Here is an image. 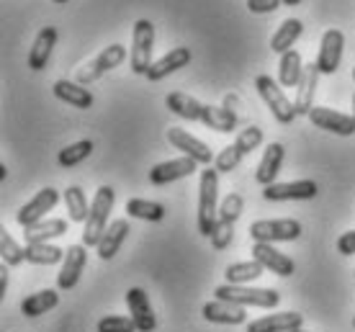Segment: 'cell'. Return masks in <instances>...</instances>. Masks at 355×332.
I'll return each instance as SVG.
<instances>
[{"label":"cell","instance_id":"obj_1","mask_svg":"<svg viewBox=\"0 0 355 332\" xmlns=\"http://www.w3.org/2000/svg\"><path fill=\"white\" fill-rule=\"evenodd\" d=\"M219 216V171L204 168L201 183H198V232L204 237H211Z\"/></svg>","mask_w":355,"mask_h":332},{"label":"cell","instance_id":"obj_2","mask_svg":"<svg viewBox=\"0 0 355 332\" xmlns=\"http://www.w3.org/2000/svg\"><path fill=\"white\" fill-rule=\"evenodd\" d=\"M114 201H116V193L111 186H101L96 191V198L90 201V216L88 222H85V232H83V245L85 247H98L101 243V237L106 234L108 229V216L114 211Z\"/></svg>","mask_w":355,"mask_h":332},{"label":"cell","instance_id":"obj_3","mask_svg":"<svg viewBox=\"0 0 355 332\" xmlns=\"http://www.w3.org/2000/svg\"><path fill=\"white\" fill-rule=\"evenodd\" d=\"M214 297L230 302L237 306H260V309H273L281 302V294L275 288H252V286H234V283H224L214 291Z\"/></svg>","mask_w":355,"mask_h":332},{"label":"cell","instance_id":"obj_4","mask_svg":"<svg viewBox=\"0 0 355 332\" xmlns=\"http://www.w3.org/2000/svg\"><path fill=\"white\" fill-rule=\"evenodd\" d=\"M260 144H263V129H260V126H248V129H242L240 134H237V139L216 155L214 168H216L219 173L237 171V165L242 162V157L250 155L252 150H258Z\"/></svg>","mask_w":355,"mask_h":332},{"label":"cell","instance_id":"obj_5","mask_svg":"<svg viewBox=\"0 0 355 332\" xmlns=\"http://www.w3.org/2000/svg\"><path fill=\"white\" fill-rule=\"evenodd\" d=\"M304 232L302 222L296 219H260L250 225V240L252 243H293Z\"/></svg>","mask_w":355,"mask_h":332},{"label":"cell","instance_id":"obj_6","mask_svg":"<svg viewBox=\"0 0 355 332\" xmlns=\"http://www.w3.org/2000/svg\"><path fill=\"white\" fill-rule=\"evenodd\" d=\"M152 49H155V26L147 18H139L132 31V52H129V64L137 75H147L152 62Z\"/></svg>","mask_w":355,"mask_h":332},{"label":"cell","instance_id":"obj_7","mask_svg":"<svg viewBox=\"0 0 355 332\" xmlns=\"http://www.w3.org/2000/svg\"><path fill=\"white\" fill-rule=\"evenodd\" d=\"M255 88H258L260 98L266 101V106L270 108V114L275 116L278 124L286 126L296 119V108H293L291 101L286 98L281 82H275L270 75H258V78H255Z\"/></svg>","mask_w":355,"mask_h":332},{"label":"cell","instance_id":"obj_8","mask_svg":"<svg viewBox=\"0 0 355 332\" xmlns=\"http://www.w3.org/2000/svg\"><path fill=\"white\" fill-rule=\"evenodd\" d=\"M124 60H126V46L124 44L106 46L103 52L98 54L96 60H90L88 64H83L80 70H78V75H75V82H80V85H85V88H88L90 82L101 80V78H103L108 70L119 67V64L124 62Z\"/></svg>","mask_w":355,"mask_h":332},{"label":"cell","instance_id":"obj_9","mask_svg":"<svg viewBox=\"0 0 355 332\" xmlns=\"http://www.w3.org/2000/svg\"><path fill=\"white\" fill-rule=\"evenodd\" d=\"M57 201H60V191L57 189H42L34 198H31V201H26L24 207L18 209L16 222L24 227V229H26V227L39 225V222H44L46 211H52V209L57 207Z\"/></svg>","mask_w":355,"mask_h":332},{"label":"cell","instance_id":"obj_10","mask_svg":"<svg viewBox=\"0 0 355 332\" xmlns=\"http://www.w3.org/2000/svg\"><path fill=\"white\" fill-rule=\"evenodd\" d=\"M168 142L173 144L175 150H180L186 157L196 160L198 165H204V168H209L211 162H216V157H214L211 150H209V147H206L198 137L188 134V129H180V126H173V129H168Z\"/></svg>","mask_w":355,"mask_h":332},{"label":"cell","instance_id":"obj_11","mask_svg":"<svg viewBox=\"0 0 355 332\" xmlns=\"http://www.w3.org/2000/svg\"><path fill=\"white\" fill-rule=\"evenodd\" d=\"M343 46H345V36L340 28H327L322 34L320 54H317V67L322 75H335L343 60Z\"/></svg>","mask_w":355,"mask_h":332},{"label":"cell","instance_id":"obj_12","mask_svg":"<svg viewBox=\"0 0 355 332\" xmlns=\"http://www.w3.org/2000/svg\"><path fill=\"white\" fill-rule=\"evenodd\" d=\"M309 121L317 129H324V132H332L338 137H350L355 134V119L347 116V114H340V111H332L327 106H314L309 111Z\"/></svg>","mask_w":355,"mask_h":332},{"label":"cell","instance_id":"obj_13","mask_svg":"<svg viewBox=\"0 0 355 332\" xmlns=\"http://www.w3.org/2000/svg\"><path fill=\"white\" fill-rule=\"evenodd\" d=\"M85 265H88V247H85V245H72V247H67L62 270H60V276H57V288L70 291V288L78 286V281H80Z\"/></svg>","mask_w":355,"mask_h":332},{"label":"cell","instance_id":"obj_14","mask_svg":"<svg viewBox=\"0 0 355 332\" xmlns=\"http://www.w3.org/2000/svg\"><path fill=\"white\" fill-rule=\"evenodd\" d=\"M317 183L314 180H293V183H273L266 186L263 198L266 201H309L317 196Z\"/></svg>","mask_w":355,"mask_h":332},{"label":"cell","instance_id":"obj_15","mask_svg":"<svg viewBox=\"0 0 355 332\" xmlns=\"http://www.w3.org/2000/svg\"><path fill=\"white\" fill-rule=\"evenodd\" d=\"M126 306H129V312H132V320L137 322V330L139 332H152L157 327V317L152 312V304H150V297H147V291L139 286H134L126 291Z\"/></svg>","mask_w":355,"mask_h":332},{"label":"cell","instance_id":"obj_16","mask_svg":"<svg viewBox=\"0 0 355 332\" xmlns=\"http://www.w3.org/2000/svg\"><path fill=\"white\" fill-rule=\"evenodd\" d=\"M196 168H198V162L191 160V157H175V160H165L160 165H155L150 171V183L152 186H168L173 180H180V178H188V175H193Z\"/></svg>","mask_w":355,"mask_h":332},{"label":"cell","instance_id":"obj_17","mask_svg":"<svg viewBox=\"0 0 355 332\" xmlns=\"http://www.w3.org/2000/svg\"><path fill=\"white\" fill-rule=\"evenodd\" d=\"M252 258L263 265L266 270H270V273H275V276H291L293 270H296V265H293V261L286 255V252L275 250L273 245L268 243H252Z\"/></svg>","mask_w":355,"mask_h":332},{"label":"cell","instance_id":"obj_18","mask_svg":"<svg viewBox=\"0 0 355 332\" xmlns=\"http://www.w3.org/2000/svg\"><path fill=\"white\" fill-rule=\"evenodd\" d=\"M320 67L317 62H311L304 67V75L299 85H296V101H293V108H296V116H309V111L314 108V93H317V85H320Z\"/></svg>","mask_w":355,"mask_h":332},{"label":"cell","instance_id":"obj_19","mask_svg":"<svg viewBox=\"0 0 355 332\" xmlns=\"http://www.w3.org/2000/svg\"><path fill=\"white\" fill-rule=\"evenodd\" d=\"M284 157H286V150L281 142H270L266 147V152H263V157L258 162V171H255V180H258L263 189L275 183L278 173H281V165H284Z\"/></svg>","mask_w":355,"mask_h":332},{"label":"cell","instance_id":"obj_20","mask_svg":"<svg viewBox=\"0 0 355 332\" xmlns=\"http://www.w3.org/2000/svg\"><path fill=\"white\" fill-rule=\"evenodd\" d=\"M304 327V315L299 312H278V315L260 317L248 324V332H293Z\"/></svg>","mask_w":355,"mask_h":332},{"label":"cell","instance_id":"obj_21","mask_svg":"<svg viewBox=\"0 0 355 332\" xmlns=\"http://www.w3.org/2000/svg\"><path fill=\"white\" fill-rule=\"evenodd\" d=\"M201 315H204L206 322L232 324V327H234V324H245V320H248V312H245V306L230 304V302H222V299H216V302H209V304H204Z\"/></svg>","mask_w":355,"mask_h":332},{"label":"cell","instance_id":"obj_22","mask_svg":"<svg viewBox=\"0 0 355 332\" xmlns=\"http://www.w3.org/2000/svg\"><path fill=\"white\" fill-rule=\"evenodd\" d=\"M129 232H132V227H129L126 219H116V222H111L106 234L101 237V243H98V247H96L98 258H101V261H111V258H116V252L121 250V245L126 243Z\"/></svg>","mask_w":355,"mask_h":332},{"label":"cell","instance_id":"obj_23","mask_svg":"<svg viewBox=\"0 0 355 332\" xmlns=\"http://www.w3.org/2000/svg\"><path fill=\"white\" fill-rule=\"evenodd\" d=\"M57 39H60V34H57V28L54 26H44L39 34H36L34 44H31V52H28V67L31 70H44L46 62H49V57H52V49L54 44H57Z\"/></svg>","mask_w":355,"mask_h":332},{"label":"cell","instance_id":"obj_24","mask_svg":"<svg viewBox=\"0 0 355 332\" xmlns=\"http://www.w3.org/2000/svg\"><path fill=\"white\" fill-rule=\"evenodd\" d=\"M188 62H191V49L188 46H175V49H170L165 57H160L157 62L152 64L150 72H147V80H162V78L173 75L175 70H180V67H188Z\"/></svg>","mask_w":355,"mask_h":332},{"label":"cell","instance_id":"obj_25","mask_svg":"<svg viewBox=\"0 0 355 332\" xmlns=\"http://www.w3.org/2000/svg\"><path fill=\"white\" fill-rule=\"evenodd\" d=\"M165 106H168L175 116L188 119V121H198V124H201L206 103L196 101L193 96H188V93H183V90H175V93H170L168 98H165Z\"/></svg>","mask_w":355,"mask_h":332},{"label":"cell","instance_id":"obj_26","mask_svg":"<svg viewBox=\"0 0 355 332\" xmlns=\"http://www.w3.org/2000/svg\"><path fill=\"white\" fill-rule=\"evenodd\" d=\"M67 222L64 219H44V222H39L34 227H26L24 229V240L26 245H44V243H52L57 237H62L67 234Z\"/></svg>","mask_w":355,"mask_h":332},{"label":"cell","instance_id":"obj_27","mask_svg":"<svg viewBox=\"0 0 355 332\" xmlns=\"http://www.w3.org/2000/svg\"><path fill=\"white\" fill-rule=\"evenodd\" d=\"M54 96L64 103H70V106L83 108V111L93 106V93L75 80H57L54 82Z\"/></svg>","mask_w":355,"mask_h":332},{"label":"cell","instance_id":"obj_28","mask_svg":"<svg viewBox=\"0 0 355 332\" xmlns=\"http://www.w3.org/2000/svg\"><path fill=\"white\" fill-rule=\"evenodd\" d=\"M302 31H304V24L299 18H286L284 24L275 28V34L270 36V49H273L275 54L291 52V46L299 42Z\"/></svg>","mask_w":355,"mask_h":332},{"label":"cell","instance_id":"obj_29","mask_svg":"<svg viewBox=\"0 0 355 332\" xmlns=\"http://www.w3.org/2000/svg\"><path fill=\"white\" fill-rule=\"evenodd\" d=\"M57 304H60V294L54 288H44V291H36V294H31V297H26L21 302V315L34 320V317L52 312Z\"/></svg>","mask_w":355,"mask_h":332},{"label":"cell","instance_id":"obj_30","mask_svg":"<svg viewBox=\"0 0 355 332\" xmlns=\"http://www.w3.org/2000/svg\"><path fill=\"white\" fill-rule=\"evenodd\" d=\"M304 67H306V64H304L302 54L296 52V49L281 54V64H278V82H281L284 88H296L299 80H302V75H304Z\"/></svg>","mask_w":355,"mask_h":332},{"label":"cell","instance_id":"obj_31","mask_svg":"<svg viewBox=\"0 0 355 332\" xmlns=\"http://www.w3.org/2000/svg\"><path fill=\"white\" fill-rule=\"evenodd\" d=\"M237 121H240L237 114L227 106H206L204 119H201V124L214 129V132H222V134L234 132V129H237Z\"/></svg>","mask_w":355,"mask_h":332},{"label":"cell","instance_id":"obj_32","mask_svg":"<svg viewBox=\"0 0 355 332\" xmlns=\"http://www.w3.org/2000/svg\"><path fill=\"white\" fill-rule=\"evenodd\" d=\"M266 273V268L260 265L255 258L252 261H242V263H232L227 265L224 276H227V283H234V286H248L250 281L260 279Z\"/></svg>","mask_w":355,"mask_h":332},{"label":"cell","instance_id":"obj_33","mask_svg":"<svg viewBox=\"0 0 355 332\" xmlns=\"http://www.w3.org/2000/svg\"><path fill=\"white\" fill-rule=\"evenodd\" d=\"M126 214L132 219H142V222H162L168 209L157 204V201H147V198H129L126 201Z\"/></svg>","mask_w":355,"mask_h":332},{"label":"cell","instance_id":"obj_34","mask_svg":"<svg viewBox=\"0 0 355 332\" xmlns=\"http://www.w3.org/2000/svg\"><path fill=\"white\" fill-rule=\"evenodd\" d=\"M64 255L67 250L52 243L26 245V263H34V265H57V263H64Z\"/></svg>","mask_w":355,"mask_h":332},{"label":"cell","instance_id":"obj_35","mask_svg":"<svg viewBox=\"0 0 355 332\" xmlns=\"http://www.w3.org/2000/svg\"><path fill=\"white\" fill-rule=\"evenodd\" d=\"M64 207H67V214H70V222H88L90 216V204L85 198V191L80 186H70L64 191Z\"/></svg>","mask_w":355,"mask_h":332},{"label":"cell","instance_id":"obj_36","mask_svg":"<svg viewBox=\"0 0 355 332\" xmlns=\"http://www.w3.org/2000/svg\"><path fill=\"white\" fill-rule=\"evenodd\" d=\"M90 155H93V142H90V139H80V142L64 147L62 152L57 155V162L67 171V168H75V165H80L83 160H88Z\"/></svg>","mask_w":355,"mask_h":332},{"label":"cell","instance_id":"obj_37","mask_svg":"<svg viewBox=\"0 0 355 332\" xmlns=\"http://www.w3.org/2000/svg\"><path fill=\"white\" fill-rule=\"evenodd\" d=\"M0 261L6 265H21L26 261V247H21L6 229L0 232Z\"/></svg>","mask_w":355,"mask_h":332},{"label":"cell","instance_id":"obj_38","mask_svg":"<svg viewBox=\"0 0 355 332\" xmlns=\"http://www.w3.org/2000/svg\"><path fill=\"white\" fill-rule=\"evenodd\" d=\"M242 211H245V198H242L240 193H230V196L219 204V216H216V219H219V222H227V225H234L242 216Z\"/></svg>","mask_w":355,"mask_h":332},{"label":"cell","instance_id":"obj_39","mask_svg":"<svg viewBox=\"0 0 355 332\" xmlns=\"http://www.w3.org/2000/svg\"><path fill=\"white\" fill-rule=\"evenodd\" d=\"M98 332H139V330H137V322H134L132 317L108 315L98 322Z\"/></svg>","mask_w":355,"mask_h":332},{"label":"cell","instance_id":"obj_40","mask_svg":"<svg viewBox=\"0 0 355 332\" xmlns=\"http://www.w3.org/2000/svg\"><path fill=\"white\" fill-rule=\"evenodd\" d=\"M209 240H211L214 250H227L232 245V240H234V225H227V222H219V219H216V227H214V232Z\"/></svg>","mask_w":355,"mask_h":332},{"label":"cell","instance_id":"obj_41","mask_svg":"<svg viewBox=\"0 0 355 332\" xmlns=\"http://www.w3.org/2000/svg\"><path fill=\"white\" fill-rule=\"evenodd\" d=\"M281 3H284V0H248V10L250 13H258V16H263V13H275V10L281 8Z\"/></svg>","mask_w":355,"mask_h":332},{"label":"cell","instance_id":"obj_42","mask_svg":"<svg viewBox=\"0 0 355 332\" xmlns=\"http://www.w3.org/2000/svg\"><path fill=\"white\" fill-rule=\"evenodd\" d=\"M338 252L340 255H355V229H350V232L345 234H340V240H338Z\"/></svg>","mask_w":355,"mask_h":332},{"label":"cell","instance_id":"obj_43","mask_svg":"<svg viewBox=\"0 0 355 332\" xmlns=\"http://www.w3.org/2000/svg\"><path fill=\"white\" fill-rule=\"evenodd\" d=\"M8 291V265H0V297H6Z\"/></svg>","mask_w":355,"mask_h":332},{"label":"cell","instance_id":"obj_44","mask_svg":"<svg viewBox=\"0 0 355 332\" xmlns=\"http://www.w3.org/2000/svg\"><path fill=\"white\" fill-rule=\"evenodd\" d=\"M6 175H8V168H6V165H0V180H6Z\"/></svg>","mask_w":355,"mask_h":332},{"label":"cell","instance_id":"obj_45","mask_svg":"<svg viewBox=\"0 0 355 332\" xmlns=\"http://www.w3.org/2000/svg\"><path fill=\"white\" fill-rule=\"evenodd\" d=\"M302 0H284V6H299Z\"/></svg>","mask_w":355,"mask_h":332},{"label":"cell","instance_id":"obj_46","mask_svg":"<svg viewBox=\"0 0 355 332\" xmlns=\"http://www.w3.org/2000/svg\"><path fill=\"white\" fill-rule=\"evenodd\" d=\"M52 3H57V6H62V3H67V0H52Z\"/></svg>","mask_w":355,"mask_h":332},{"label":"cell","instance_id":"obj_47","mask_svg":"<svg viewBox=\"0 0 355 332\" xmlns=\"http://www.w3.org/2000/svg\"><path fill=\"white\" fill-rule=\"evenodd\" d=\"M353 119H355V96H353Z\"/></svg>","mask_w":355,"mask_h":332},{"label":"cell","instance_id":"obj_48","mask_svg":"<svg viewBox=\"0 0 355 332\" xmlns=\"http://www.w3.org/2000/svg\"><path fill=\"white\" fill-rule=\"evenodd\" d=\"M293 332H306V330H293Z\"/></svg>","mask_w":355,"mask_h":332},{"label":"cell","instance_id":"obj_49","mask_svg":"<svg viewBox=\"0 0 355 332\" xmlns=\"http://www.w3.org/2000/svg\"><path fill=\"white\" fill-rule=\"evenodd\" d=\"M353 80H355V67H353Z\"/></svg>","mask_w":355,"mask_h":332},{"label":"cell","instance_id":"obj_50","mask_svg":"<svg viewBox=\"0 0 355 332\" xmlns=\"http://www.w3.org/2000/svg\"><path fill=\"white\" fill-rule=\"evenodd\" d=\"M353 327H355V315H353Z\"/></svg>","mask_w":355,"mask_h":332}]
</instances>
